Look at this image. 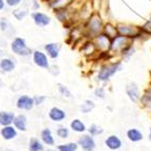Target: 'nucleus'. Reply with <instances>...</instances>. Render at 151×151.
<instances>
[{
  "mask_svg": "<svg viewBox=\"0 0 151 151\" xmlns=\"http://www.w3.org/2000/svg\"><path fill=\"white\" fill-rule=\"evenodd\" d=\"M124 61L122 59H119L116 61H106L99 67L96 75V81L98 83H106L110 81L111 78L113 77L115 74H117L119 72H121L124 68L123 65Z\"/></svg>",
  "mask_w": 151,
  "mask_h": 151,
  "instance_id": "obj_1",
  "label": "nucleus"
},
{
  "mask_svg": "<svg viewBox=\"0 0 151 151\" xmlns=\"http://www.w3.org/2000/svg\"><path fill=\"white\" fill-rule=\"evenodd\" d=\"M104 23L103 19L97 13H92L89 18L86 20L83 24V33L87 39H93L96 35L101 34L104 31Z\"/></svg>",
  "mask_w": 151,
  "mask_h": 151,
  "instance_id": "obj_2",
  "label": "nucleus"
},
{
  "mask_svg": "<svg viewBox=\"0 0 151 151\" xmlns=\"http://www.w3.org/2000/svg\"><path fill=\"white\" fill-rule=\"evenodd\" d=\"M116 28H117V34L129 38L130 40L135 41L137 39H142V33L139 27L129 24V23H117Z\"/></svg>",
  "mask_w": 151,
  "mask_h": 151,
  "instance_id": "obj_3",
  "label": "nucleus"
},
{
  "mask_svg": "<svg viewBox=\"0 0 151 151\" xmlns=\"http://www.w3.org/2000/svg\"><path fill=\"white\" fill-rule=\"evenodd\" d=\"M11 50L14 54L18 56H30L33 54V51L27 45L24 38L22 37H15L11 42Z\"/></svg>",
  "mask_w": 151,
  "mask_h": 151,
  "instance_id": "obj_4",
  "label": "nucleus"
},
{
  "mask_svg": "<svg viewBox=\"0 0 151 151\" xmlns=\"http://www.w3.org/2000/svg\"><path fill=\"white\" fill-rule=\"evenodd\" d=\"M125 93H126L127 97L129 98V101H132L134 104H139V99H141V90H139V85L134 81H130L125 86Z\"/></svg>",
  "mask_w": 151,
  "mask_h": 151,
  "instance_id": "obj_5",
  "label": "nucleus"
},
{
  "mask_svg": "<svg viewBox=\"0 0 151 151\" xmlns=\"http://www.w3.org/2000/svg\"><path fill=\"white\" fill-rule=\"evenodd\" d=\"M77 144L83 151H94L96 149V142L94 139V136L89 133L81 134L78 139Z\"/></svg>",
  "mask_w": 151,
  "mask_h": 151,
  "instance_id": "obj_6",
  "label": "nucleus"
},
{
  "mask_svg": "<svg viewBox=\"0 0 151 151\" xmlns=\"http://www.w3.org/2000/svg\"><path fill=\"white\" fill-rule=\"evenodd\" d=\"M130 39L127 37H124V36L117 34L116 36H114L112 39H111V45H110V51L111 53L115 55V54H119L122 49L125 47L128 42H130Z\"/></svg>",
  "mask_w": 151,
  "mask_h": 151,
  "instance_id": "obj_7",
  "label": "nucleus"
},
{
  "mask_svg": "<svg viewBox=\"0 0 151 151\" xmlns=\"http://www.w3.org/2000/svg\"><path fill=\"white\" fill-rule=\"evenodd\" d=\"M104 144H105L106 148L111 151H119L124 146L123 141H122V139L117 134H110V135H108L105 139V141H104Z\"/></svg>",
  "mask_w": 151,
  "mask_h": 151,
  "instance_id": "obj_8",
  "label": "nucleus"
},
{
  "mask_svg": "<svg viewBox=\"0 0 151 151\" xmlns=\"http://www.w3.org/2000/svg\"><path fill=\"white\" fill-rule=\"evenodd\" d=\"M92 40H93L94 45H95L98 52H101V51H108L109 49H110L111 38L109 37V36H107L104 32H101V34L96 35Z\"/></svg>",
  "mask_w": 151,
  "mask_h": 151,
  "instance_id": "obj_9",
  "label": "nucleus"
},
{
  "mask_svg": "<svg viewBox=\"0 0 151 151\" xmlns=\"http://www.w3.org/2000/svg\"><path fill=\"white\" fill-rule=\"evenodd\" d=\"M33 61L37 67L41 69H50V63H49V56L45 52L36 50L33 52Z\"/></svg>",
  "mask_w": 151,
  "mask_h": 151,
  "instance_id": "obj_10",
  "label": "nucleus"
},
{
  "mask_svg": "<svg viewBox=\"0 0 151 151\" xmlns=\"http://www.w3.org/2000/svg\"><path fill=\"white\" fill-rule=\"evenodd\" d=\"M31 16H32V19H33V21H34V23H35L37 27H39V28L48 27L51 23V21H52L50 16H48L45 13L39 12V11L33 12L32 14H31Z\"/></svg>",
  "mask_w": 151,
  "mask_h": 151,
  "instance_id": "obj_11",
  "label": "nucleus"
},
{
  "mask_svg": "<svg viewBox=\"0 0 151 151\" xmlns=\"http://www.w3.org/2000/svg\"><path fill=\"white\" fill-rule=\"evenodd\" d=\"M135 52H136V49H135V47H134V41L131 40L130 42H128L123 49H122L119 55L124 63H127V61H129L131 58L133 57Z\"/></svg>",
  "mask_w": 151,
  "mask_h": 151,
  "instance_id": "obj_12",
  "label": "nucleus"
},
{
  "mask_svg": "<svg viewBox=\"0 0 151 151\" xmlns=\"http://www.w3.org/2000/svg\"><path fill=\"white\" fill-rule=\"evenodd\" d=\"M45 53L51 59H56L59 57V53H60V45L57 42H49L45 45L43 47Z\"/></svg>",
  "mask_w": 151,
  "mask_h": 151,
  "instance_id": "obj_13",
  "label": "nucleus"
},
{
  "mask_svg": "<svg viewBox=\"0 0 151 151\" xmlns=\"http://www.w3.org/2000/svg\"><path fill=\"white\" fill-rule=\"evenodd\" d=\"M126 137L131 143H139L144 139V134L139 128H129L126 132Z\"/></svg>",
  "mask_w": 151,
  "mask_h": 151,
  "instance_id": "obj_14",
  "label": "nucleus"
},
{
  "mask_svg": "<svg viewBox=\"0 0 151 151\" xmlns=\"http://www.w3.org/2000/svg\"><path fill=\"white\" fill-rule=\"evenodd\" d=\"M35 103H34V98L30 97L28 95H22L17 99L16 106L17 108L22 109V110H31L34 107Z\"/></svg>",
  "mask_w": 151,
  "mask_h": 151,
  "instance_id": "obj_15",
  "label": "nucleus"
},
{
  "mask_svg": "<svg viewBox=\"0 0 151 151\" xmlns=\"http://www.w3.org/2000/svg\"><path fill=\"white\" fill-rule=\"evenodd\" d=\"M49 117H50L51 121L59 123V122L65 121V117H67V114L63 109L58 108V107H53V108H51L50 112H49Z\"/></svg>",
  "mask_w": 151,
  "mask_h": 151,
  "instance_id": "obj_16",
  "label": "nucleus"
},
{
  "mask_svg": "<svg viewBox=\"0 0 151 151\" xmlns=\"http://www.w3.org/2000/svg\"><path fill=\"white\" fill-rule=\"evenodd\" d=\"M139 105L144 109L151 111V87H148L144 90L139 99Z\"/></svg>",
  "mask_w": 151,
  "mask_h": 151,
  "instance_id": "obj_17",
  "label": "nucleus"
},
{
  "mask_svg": "<svg viewBox=\"0 0 151 151\" xmlns=\"http://www.w3.org/2000/svg\"><path fill=\"white\" fill-rule=\"evenodd\" d=\"M54 14H55L56 18L60 22H68L70 20V16L71 13L69 11V5L65 6V8H61V9H57V10H54Z\"/></svg>",
  "mask_w": 151,
  "mask_h": 151,
  "instance_id": "obj_18",
  "label": "nucleus"
},
{
  "mask_svg": "<svg viewBox=\"0 0 151 151\" xmlns=\"http://www.w3.org/2000/svg\"><path fill=\"white\" fill-rule=\"evenodd\" d=\"M70 128H71V130L76 132V133H81V134L87 132V130H88L86 124L79 119H74L73 121L71 122Z\"/></svg>",
  "mask_w": 151,
  "mask_h": 151,
  "instance_id": "obj_19",
  "label": "nucleus"
},
{
  "mask_svg": "<svg viewBox=\"0 0 151 151\" xmlns=\"http://www.w3.org/2000/svg\"><path fill=\"white\" fill-rule=\"evenodd\" d=\"M81 51L83 52V54L87 56L89 55H94L95 53H97L98 51L96 49L95 45H94L93 40L92 39H87L86 42L83 43V47H81Z\"/></svg>",
  "mask_w": 151,
  "mask_h": 151,
  "instance_id": "obj_20",
  "label": "nucleus"
},
{
  "mask_svg": "<svg viewBox=\"0 0 151 151\" xmlns=\"http://www.w3.org/2000/svg\"><path fill=\"white\" fill-rule=\"evenodd\" d=\"M0 70L3 71V72H12V71L15 70V63L13 60L12 58L5 57L2 58L0 60Z\"/></svg>",
  "mask_w": 151,
  "mask_h": 151,
  "instance_id": "obj_21",
  "label": "nucleus"
},
{
  "mask_svg": "<svg viewBox=\"0 0 151 151\" xmlns=\"http://www.w3.org/2000/svg\"><path fill=\"white\" fill-rule=\"evenodd\" d=\"M45 3L48 4V6L52 10H57V9L65 8L70 5L71 0H45Z\"/></svg>",
  "mask_w": 151,
  "mask_h": 151,
  "instance_id": "obj_22",
  "label": "nucleus"
},
{
  "mask_svg": "<svg viewBox=\"0 0 151 151\" xmlns=\"http://www.w3.org/2000/svg\"><path fill=\"white\" fill-rule=\"evenodd\" d=\"M0 31L6 35H12L14 32V29L12 27V23L10 22L8 18L2 17L0 19Z\"/></svg>",
  "mask_w": 151,
  "mask_h": 151,
  "instance_id": "obj_23",
  "label": "nucleus"
},
{
  "mask_svg": "<svg viewBox=\"0 0 151 151\" xmlns=\"http://www.w3.org/2000/svg\"><path fill=\"white\" fill-rule=\"evenodd\" d=\"M1 135H2V137L4 139L10 141V139H15L16 135H17V131H16V129L14 128V127L9 125V126H4L2 128V130H1Z\"/></svg>",
  "mask_w": 151,
  "mask_h": 151,
  "instance_id": "obj_24",
  "label": "nucleus"
},
{
  "mask_svg": "<svg viewBox=\"0 0 151 151\" xmlns=\"http://www.w3.org/2000/svg\"><path fill=\"white\" fill-rule=\"evenodd\" d=\"M14 119H15V115L12 112H0V125L4 126H9L11 124L14 122Z\"/></svg>",
  "mask_w": 151,
  "mask_h": 151,
  "instance_id": "obj_25",
  "label": "nucleus"
},
{
  "mask_svg": "<svg viewBox=\"0 0 151 151\" xmlns=\"http://www.w3.org/2000/svg\"><path fill=\"white\" fill-rule=\"evenodd\" d=\"M12 15L14 16L15 19H17L18 21H21L29 15V9L27 8V6H23V8H16L13 10Z\"/></svg>",
  "mask_w": 151,
  "mask_h": 151,
  "instance_id": "obj_26",
  "label": "nucleus"
},
{
  "mask_svg": "<svg viewBox=\"0 0 151 151\" xmlns=\"http://www.w3.org/2000/svg\"><path fill=\"white\" fill-rule=\"evenodd\" d=\"M41 139H42L43 143L47 144V145H50V146H52V145L55 144L54 137H53V135H52V131L49 128H45L41 131Z\"/></svg>",
  "mask_w": 151,
  "mask_h": 151,
  "instance_id": "obj_27",
  "label": "nucleus"
},
{
  "mask_svg": "<svg viewBox=\"0 0 151 151\" xmlns=\"http://www.w3.org/2000/svg\"><path fill=\"white\" fill-rule=\"evenodd\" d=\"M79 109H81V113H83V114L90 113V112H92V111L95 109V103H94L92 99H86V101H83V103L81 105Z\"/></svg>",
  "mask_w": 151,
  "mask_h": 151,
  "instance_id": "obj_28",
  "label": "nucleus"
},
{
  "mask_svg": "<svg viewBox=\"0 0 151 151\" xmlns=\"http://www.w3.org/2000/svg\"><path fill=\"white\" fill-rule=\"evenodd\" d=\"M14 125H15L16 129L18 130H21V131H25L27 130V119H25V116L20 114V115L15 116V119H14Z\"/></svg>",
  "mask_w": 151,
  "mask_h": 151,
  "instance_id": "obj_29",
  "label": "nucleus"
},
{
  "mask_svg": "<svg viewBox=\"0 0 151 151\" xmlns=\"http://www.w3.org/2000/svg\"><path fill=\"white\" fill-rule=\"evenodd\" d=\"M103 32L112 39L114 36L117 35V28H116V25L113 24V23L107 22V23H105V27H104Z\"/></svg>",
  "mask_w": 151,
  "mask_h": 151,
  "instance_id": "obj_30",
  "label": "nucleus"
},
{
  "mask_svg": "<svg viewBox=\"0 0 151 151\" xmlns=\"http://www.w3.org/2000/svg\"><path fill=\"white\" fill-rule=\"evenodd\" d=\"M79 148L77 143H67V144H61L59 146H57L58 151H77Z\"/></svg>",
  "mask_w": 151,
  "mask_h": 151,
  "instance_id": "obj_31",
  "label": "nucleus"
},
{
  "mask_svg": "<svg viewBox=\"0 0 151 151\" xmlns=\"http://www.w3.org/2000/svg\"><path fill=\"white\" fill-rule=\"evenodd\" d=\"M87 132L95 137V136L101 135V134L104 133V129L101 128V126H98L97 124H92V125H90V127L88 128Z\"/></svg>",
  "mask_w": 151,
  "mask_h": 151,
  "instance_id": "obj_32",
  "label": "nucleus"
},
{
  "mask_svg": "<svg viewBox=\"0 0 151 151\" xmlns=\"http://www.w3.org/2000/svg\"><path fill=\"white\" fill-rule=\"evenodd\" d=\"M29 150L30 151H43V145L41 142L36 139H30V145H29Z\"/></svg>",
  "mask_w": 151,
  "mask_h": 151,
  "instance_id": "obj_33",
  "label": "nucleus"
},
{
  "mask_svg": "<svg viewBox=\"0 0 151 151\" xmlns=\"http://www.w3.org/2000/svg\"><path fill=\"white\" fill-rule=\"evenodd\" d=\"M94 96L98 99H105L107 97L106 89L104 86H98L94 89Z\"/></svg>",
  "mask_w": 151,
  "mask_h": 151,
  "instance_id": "obj_34",
  "label": "nucleus"
},
{
  "mask_svg": "<svg viewBox=\"0 0 151 151\" xmlns=\"http://www.w3.org/2000/svg\"><path fill=\"white\" fill-rule=\"evenodd\" d=\"M57 86H58V91H59V93H60L63 96H65V97H67V98L73 97L72 92L69 90V88L67 86H65V85H63V83H57Z\"/></svg>",
  "mask_w": 151,
  "mask_h": 151,
  "instance_id": "obj_35",
  "label": "nucleus"
},
{
  "mask_svg": "<svg viewBox=\"0 0 151 151\" xmlns=\"http://www.w3.org/2000/svg\"><path fill=\"white\" fill-rule=\"evenodd\" d=\"M56 134H57L58 137L60 139H68L69 134H70V131L67 127H59L56 131Z\"/></svg>",
  "mask_w": 151,
  "mask_h": 151,
  "instance_id": "obj_36",
  "label": "nucleus"
},
{
  "mask_svg": "<svg viewBox=\"0 0 151 151\" xmlns=\"http://www.w3.org/2000/svg\"><path fill=\"white\" fill-rule=\"evenodd\" d=\"M23 0H5V3L10 8H17Z\"/></svg>",
  "mask_w": 151,
  "mask_h": 151,
  "instance_id": "obj_37",
  "label": "nucleus"
},
{
  "mask_svg": "<svg viewBox=\"0 0 151 151\" xmlns=\"http://www.w3.org/2000/svg\"><path fill=\"white\" fill-rule=\"evenodd\" d=\"M34 98V103H35V105H41V104L43 103V101H45V96L43 95H39V96H35V97H33Z\"/></svg>",
  "mask_w": 151,
  "mask_h": 151,
  "instance_id": "obj_38",
  "label": "nucleus"
},
{
  "mask_svg": "<svg viewBox=\"0 0 151 151\" xmlns=\"http://www.w3.org/2000/svg\"><path fill=\"white\" fill-rule=\"evenodd\" d=\"M31 9L33 11H38L40 9V3H39V0H32V5H31Z\"/></svg>",
  "mask_w": 151,
  "mask_h": 151,
  "instance_id": "obj_39",
  "label": "nucleus"
},
{
  "mask_svg": "<svg viewBox=\"0 0 151 151\" xmlns=\"http://www.w3.org/2000/svg\"><path fill=\"white\" fill-rule=\"evenodd\" d=\"M5 0H0V11H2L3 9H4V6H5Z\"/></svg>",
  "mask_w": 151,
  "mask_h": 151,
  "instance_id": "obj_40",
  "label": "nucleus"
},
{
  "mask_svg": "<svg viewBox=\"0 0 151 151\" xmlns=\"http://www.w3.org/2000/svg\"><path fill=\"white\" fill-rule=\"evenodd\" d=\"M148 139L151 142V128L149 129V132H148Z\"/></svg>",
  "mask_w": 151,
  "mask_h": 151,
  "instance_id": "obj_41",
  "label": "nucleus"
},
{
  "mask_svg": "<svg viewBox=\"0 0 151 151\" xmlns=\"http://www.w3.org/2000/svg\"><path fill=\"white\" fill-rule=\"evenodd\" d=\"M48 151H54V150H48Z\"/></svg>",
  "mask_w": 151,
  "mask_h": 151,
  "instance_id": "obj_42",
  "label": "nucleus"
},
{
  "mask_svg": "<svg viewBox=\"0 0 151 151\" xmlns=\"http://www.w3.org/2000/svg\"><path fill=\"white\" fill-rule=\"evenodd\" d=\"M0 53H1V51H0Z\"/></svg>",
  "mask_w": 151,
  "mask_h": 151,
  "instance_id": "obj_43",
  "label": "nucleus"
},
{
  "mask_svg": "<svg viewBox=\"0 0 151 151\" xmlns=\"http://www.w3.org/2000/svg\"><path fill=\"white\" fill-rule=\"evenodd\" d=\"M9 151H11V150H9Z\"/></svg>",
  "mask_w": 151,
  "mask_h": 151,
  "instance_id": "obj_44",
  "label": "nucleus"
}]
</instances>
